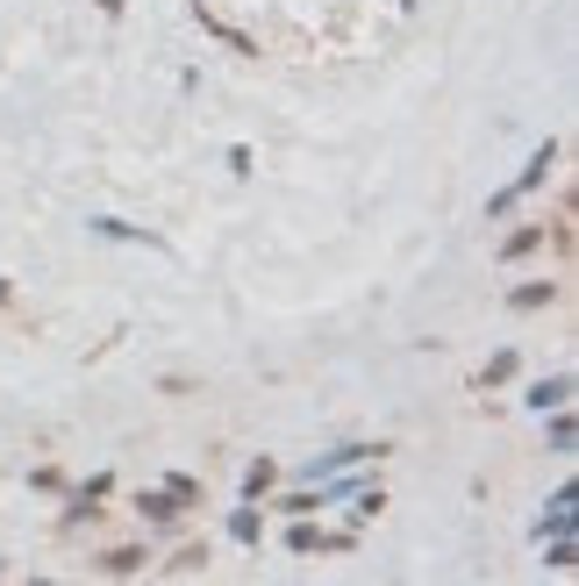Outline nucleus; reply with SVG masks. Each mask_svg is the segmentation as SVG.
Here are the masks:
<instances>
[{
	"instance_id": "f257e3e1",
	"label": "nucleus",
	"mask_w": 579,
	"mask_h": 586,
	"mask_svg": "<svg viewBox=\"0 0 579 586\" xmlns=\"http://www.w3.org/2000/svg\"><path fill=\"white\" fill-rule=\"evenodd\" d=\"M287 551H293V558H315V551H358V530H323V522L293 515V530H287Z\"/></svg>"
},
{
	"instance_id": "f03ea898",
	"label": "nucleus",
	"mask_w": 579,
	"mask_h": 586,
	"mask_svg": "<svg viewBox=\"0 0 579 586\" xmlns=\"http://www.w3.org/2000/svg\"><path fill=\"white\" fill-rule=\"evenodd\" d=\"M393 444H337V450H323V458H307L301 466V480H337V472H351V466H373V458H387Z\"/></svg>"
},
{
	"instance_id": "7ed1b4c3",
	"label": "nucleus",
	"mask_w": 579,
	"mask_h": 586,
	"mask_svg": "<svg viewBox=\"0 0 579 586\" xmlns=\"http://www.w3.org/2000/svg\"><path fill=\"white\" fill-rule=\"evenodd\" d=\"M544 173H551V151H537V157H529V173H523V179H515V187H508V193H494V201H487V222H501V215H508V207H515V201H529V193L544 187Z\"/></svg>"
},
{
	"instance_id": "20e7f679",
	"label": "nucleus",
	"mask_w": 579,
	"mask_h": 586,
	"mask_svg": "<svg viewBox=\"0 0 579 586\" xmlns=\"http://www.w3.org/2000/svg\"><path fill=\"white\" fill-rule=\"evenodd\" d=\"M108 494H115V472H93V480H79V486L65 494V515H72V522L101 515V500H108Z\"/></svg>"
},
{
	"instance_id": "39448f33",
	"label": "nucleus",
	"mask_w": 579,
	"mask_h": 586,
	"mask_svg": "<svg viewBox=\"0 0 579 586\" xmlns=\"http://www.w3.org/2000/svg\"><path fill=\"white\" fill-rule=\"evenodd\" d=\"M137 515L151 522V530H172V522L187 515V508H179V500H172L165 486H143V494H137Z\"/></svg>"
},
{
	"instance_id": "423d86ee",
	"label": "nucleus",
	"mask_w": 579,
	"mask_h": 586,
	"mask_svg": "<svg viewBox=\"0 0 579 586\" xmlns=\"http://www.w3.org/2000/svg\"><path fill=\"white\" fill-rule=\"evenodd\" d=\"M523 400H529L537 415H551V408H572V372H551V380H537Z\"/></svg>"
},
{
	"instance_id": "0eeeda50",
	"label": "nucleus",
	"mask_w": 579,
	"mask_h": 586,
	"mask_svg": "<svg viewBox=\"0 0 579 586\" xmlns=\"http://www.w3.org/2000/svg\"><path fill=\"white\" fill-rule=\"evenodd\" d=\"M537 536H572V486H558V494H551V508L537 515Z\"/></svg>"
},
{
	"instance_id": "6e6552de",
	"label": "nucleus",
	"mask_w": 579,
	"mask_h": 586,
	"mask_svg": "<svg viewBox=\"0 0 579 586\" xmlns=\"http://www.w3.org/2000/svg\"><path fill=\"white\" fill-rule=\"evenodd\" d=\"M273 508H279V515H287V522H293V515H315V508H329V486L315 480V494H307V486H293V494H279Z\"/></svg>"
},
{
	"instance_id": "1a4fd4ad",
	"label": "nucleus",
	"mask_w": 579,
	"mask_h": 586,
	"mask_svg": "<svg viewBox=\"0 0 579 586\" xmlns=\"http://www.w3.org/2000/svg\"><path fill=\"white\" fill-rule=\"evenodd\" d=\"M151 565V551L143 544H115V551H101V572H115V579H129V572Z\"/></svg>"
},
{
	"instance_id": "9d476101",
	"label": "nucleus",
	"mask_w": 579,
	"mask_h": 586,
	"mask_svg": "<svg viewBox=\"0 0 579 586\" xmlns=\"http://www.w3.org/2000/svg\"><path fill=\"white\" fill-rule=\"evenodd\" d=\"M537 243H544V222H529V229H515V237L501 243V265H523L529 251H537Z\"/></svg>"
},
{
	"instance_id": "9b49d317",
	"label": "nucleus",
	"mask_w": 579,
	"mask_h": 586,
	"mask_svg": "<svg viewBox=\"0 0 579 586\" xmlns=\"http://www.w3.org/2000/svg\"><path fill=\"white\" fill-rule=\"evenodd\" d=\"M515 372H523V358H515V351H494V358H487V372H479V386L494 394V386H508Z\"/></svg>"
},
{
	"instance_id": "f8f14e48",
	"label": "nucleus",
	"mask_w": 579,
	"mask_h": 586,
	"mask_svg": "<svg viewBox=\"0 0 579 586\" xmlns=\"http://www.w3.org/2000/svg\"><path fill=\"white\" fill-rule=\"evenodd\" d=\"M273 486H279V466H273V458H257V466H243V500L273 494Z\"/></svg>"
},
{
	"instance_id": "ddd939ff",
	"label": "nucleus",
	"mask_w": 579,
	"mask_h": 586,
	"mask_svg": "<svg viewBox=\"0 0 579 586\" xmlns=\"http://www.w3.org/2000/svg\"><path fill=\"white\" fill-rule=\"evenodd\" d=\"M551 301H558V279H544V286H515V293H508V308H523V315H529V308H551Z\"/></svg>"
},
{
	"instance_id": "4468645a",
	"label": "nucleus",
	"mask_w": 579,
	"mask_h": 586,
	"mask_svg": "<svg viewBox=\"0 0 579 586\" xmlns=\"http://www.w3.org/2000/svg\"><path fill=\"white\" fill-rule=\"evenodd\" d=\"M544 436H551V450H558V458H572V436H579V430H572V408H551V430H544Z\"/></svg>"
},
{
	"instance_id": "2eb2a0df",
	"label": "nucleus",
	"mask_w": 579,
	"mask_h": 586,
	"mask_svg": "<svg viewBox=\"0 0 579 586\" xmlns=\"http://www.w3.org/2000/svg\"><path fill=\"white\" fill-rule=\"evenodd\" d=\"M229 536H237V544H257V536H265V522H257V500L229 515Z\"/></svg>"
},
{
	"instance_id": "dca6fc26",
	"label": "nucleus",
	"mask_w": 579,
	"mask_h": 586,
	"mask_svg": "<svg viewBox=\"0 0 579 586\" xmlns=\"http://www.w3.org/2000/svg\"><path fill=\"white\" fill-rule=\"evenodd\" d=\"M165 494L179 500V508H201V480H187V472H165Z\"/></svg>"
},
{
	"instance_id": "f3484780",
	"label": "nucleus",
	"mask_w": 579,
	"mask_h": 586,
	"mask_svg": "<svg viewBox=\"0 0 579 586\" xmlns=\"http://www.w3.org/2000/svg\"><path fill=\"white\" fill-rule=\"evenodd\" d=\"M537 544H544V536H537ZM544 565H551V572H572V536H551V544H544Z\"/></svg>"
},
{
	"instance_id": "a211bd4d",
	"label": "nucleus",
	"mask_w": 579,
	"mask_h": 586,
	"mask_svg": "<svg viewBox=\"0 0 579 586\" xmlns=\"http://www.w3.org/2000/svg\"><path fill=\"white\" fill-rule=\"evenodd\" d=\"M201 565H207V544H187V551L172 558V572H201Z\"/></svg>"
},
{
	"instance_id": "6ab92c4d",
	"label": "nucleus",
	"mask_w": 579,
	"mask_h": 586,
	"mask_svg": "<svg viewBox=\"0 0 579 586\" xmlns=\"http://www.w3.org/2000/svg\"><path fill=\"white\" fill-rule=\"evenodd\" d=\"M0 308H8V279H0Z\"/></svg>"
}]
</instances>
